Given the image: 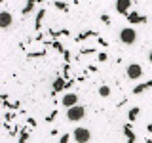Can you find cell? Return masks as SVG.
Segmentation results:
<instances>
[{
    "mask_svg": "<svg viewBox=\"0 0 152 143\" xmlns=\"http://www.w3.org/2000/svg\"><path fill=\"white\" fill-rule=\"evenodd\" d=\"M118 38H120L122 44L126 46H133L137 42V38H139V35H137V31L133 27H124L120 31V35H118Z\"/></svg>",
    "mask_w": 152,
    "mask_h": 143,
    "instance_id": "1",
    "label": "cell"
},
{
    "mask_svg": "<svg viewBox=\"0 0 152 143\" xmlns=\"http://www.w3.org/2000/svg\"><path fill=\"white\" fill-rule=\"evenodd\" d=\"M84 116H86V107H82V105H74V107L66 109V120L70 122H80Z\"/></svg>",
    "mask_w": 152,
    "mask_h": 143,
    "instance_id": "2",
    "label": "cell"
},
{
    "mask_svg": "<svg viewBox=\"0 0 152 143\" xmlns=\"http://www.w3.org/2000/svg\"><path fill=\"white\" fill-rule=\"evenodd\" d=\"M72 137H74L76 143H89L91 141V132H89V128L80 126V128H74Z\"/></svg>",
    "mask_w": 152,
    "mask_h": 143,
    "instance_id": "3",
    "label": "cell"
},
{
    "mask_svg": "<svg viewBox=\"0 0 152 143\" xmlns=\"http://www.w3.org/2000/svg\"><path fill=\"white\" fill-rule=\"evenodd\" d=\"M126 76L129 80H139L141 76H142V67L139 63H129V65H127V69H126Z\"/></svg>",
    "mask_w": 152,
    "mask_h": 143,
    "instance_id": "4",
    "label": "cell"
},
{
    "mask_svg": "<svg viewBox=\"0 0 152 143\" xmlns=\"http://www.w3.org/2000/svg\"><path fill=\"white\" fill-rule=\"evenodd\" d=\"M78 94H74V92H69V94H65L63 97H61V105H63L65 109H70V107H74V105H78Z\"/></svg>",
    "mask_w": 152,
    "mask_h": 143,
    "instance_id": "5",
    "label": "cell"
},
{
    "mask_svg": "<svg viewBox=\"0 0 152 143\" xmlns=\"http://www.w3.org/2000/svg\"><path fill=\"white\" fill-rule=\"evenodd\" d=\"M116 12L120 15H127L131 12V0H116Z\"/></svg>",
    "mask_w": 152,
    "mask_h": 143,
    "instance_id": "6",
    "label": "cell"
},
{
    "mask_svg": "<svg viewBox=\"0 0 152 143\" xmlns=\"http://www.w3.org/2000/svg\"><path fill=\"white\" fill-rule=\"evenodd\" d=\"M12 23H13V15L8 12V10L0 12V29H10Z\"/></svg>",
    "mask_w": 152,
    "mask_h": 143,
    "instance_id": "7",
    "label": "cell"
},
{
    "mask_svg": "<svg viewBox=\"0 0 152 143\" xmlns=\"http://www.w3.org/2000/svg\"><path fill=\"white\" fill-rule=\"evenodd\" d=\"M126 17H127V23H131V25H137V23H145L146 21V17L141 15V13H137V12H129Z\"/></svg>",
    "mask_w": 152,
    "mask_h": 143,
    "instance_id": "8",
    "label": "cell"
},
{
    "mask_svg": "<svg viewBox=\"0 0 152 143\" xmlns=\"http://www.w3.org/2000/svg\"><path fill=\"white\" fill-rule=\"evenodd\" d=\"M66 84H69V82H65V78H63V76H57V78H55V82H53V92L57 94L59 90H63Z\"/></svg>",
    "mask_w": 152,
    "mask_h": 143,
    "instance_id": "9",
    "label": "cell"
},
{
    "mask_svg": "<svg viewBox=\"0 0 152 143\" xmlns=\"http://www.w3.org/2000/svg\"><path fill=\"white\" fill-rule=\"evenodd\" d=\"M148 88H152V80H148V82H145V84H137L135 88H133V94H142Z\"/></svg>",
    "mask_w": 152,
    "mask_h": 143,
    "instance_id": "10",
    "label": "cell"
},
{
    "mask_svg": "<svg viewBox=\"0 0 152 143\" xmlns=\"http://www.w3.org/2000/svg\"><path fill=\"white\" fill-rule=\"evenodd\" d=\"M139 113H141V109H139V107H131V109H129V113H127V118H129V122H135V120H137V116H139Z\"/></svg>",
    "mask_w": 152,
    "mask_h": 143,
    "instance_id": "11",
    "label": "cell"
},
{
    "mask_svg": "<svg viewBox=\"0 0 152 143\" xmlns=\"http://www.w3.org/2000/svg\"><path fill=\"white\" fill-rule=\"evenodd\" d=\"M99 95H101V97H108V95H110V88H108V86H101V88H99Z\"/></svg>",
    "mask_w": 152,
    "mask_h": 143,
    "instance_id": "12",
    "label": "cell"
},
{
    "mask_svg": "<svg viewBox=\"0 0 152 143\" xmlns=\"http://www.w3.org/2000/svg\"><path fill=\"white\" fill-rule=\"evenodd\" d=\"M55 8L61 10V12H69V4H66V2H61V0H57V2H55Z\"/></svg>",
    "mask_w": 152,
    "mask_h": 143,
    "instance_id": "13",
    "label": "cell"
},
{
    "mask_svg": "<svg viewBox=\"0 0 152 143\" xmlns=\"http://www.w3.org/2000/svg\"><path fill=\"white\" fill-rule=\"evenodd\" d=\"M44 15H46V12H44V10H40V12H38V15H36V29L42 27V19H44Z\"/></svg>",
    "mask_w": 152,
    "mask_h": 143,
    "instance_id": "14",
    "label": "cell"
},
{
    "mask_svg": "<svg viewBox=\"0 0 152 143\" xmlns=\"http://www.w3.org/2000/svg\"><path fill=\"white\" fill-rule=\"evenodd\" d=\"M32 10H34V2H28L25 8H23V15H27L28 12H32Z\"/></svg>",
    "mask_w": 152,
    "mask_h": 143,
    "instance_id": "15",
    "label": "cell"
},
{
    "mask_svg": "<svg viewBox=\"0 0 152 143\" xmlns=\"http://www.w3.org/2000/svg\"><path fill=\"white\" fill-rule=\"evenodd\" d=\"M101 21L104 23V25H110V15H107V13H103V15H101Z\"/></svg>",
    "mask_w": 152,
    "mask_h": 143,
    "instance_id": "16",
    "label": "cell"
},
{
    "mask_svg": "<svg viewBox=\"0 0 152 143\" xmlns=\"http://www.w3.org/2000/svg\"><path fill=\"white\" fill-rule=\"evenodd\" d=\"M69 139H70L69 133H63V136H61V139H59V143H69Z\"/></svg>",
    "mask_w": 152,
    "mask_h": 143,
    "instance_id": "17",
    "label": "cell"
},
{
    "mask_svg": "<svg viewBox=\"0 0 152 143\" xmlns=\"http://www.w3.org/2000/svg\"><path fill=\"white\" fill-rule=\"evenodd\" d=\"M93 48H86V50H82V55H89V54H93Z\"/></svg>",
    "mask_w": 152,
    "mask_h": 143,
    "instance_id": "18",
    "label": "cell"
},
{
    "mask_svg": "<svg viewBox=\"0 0 152 143\" xmlns=\"http://www.w3.org/2000/svg\"><path fill=\"white\" fill-rule=\"evenodd\" d=\"M107 59H108L107 52H101V54H99V61H107Z\"/></svg>",
    "mask_w": 152,
    "mask_h": 143,
    "instance_id": "19",
    "label": "cell"
},
{
    "mask_svg": "<svg viewBox=\"0 0 152 143\" xmlns=\"http://www.w3.org/2000/svg\"><path fill=\"white\" fill-rule=\"evenodd\" d=\"M55 116H57V111H51V114H50V116L46 118V120H48V122H51V120H53Z\"/></svg>",
    "mask_w": 152,
    "mask_h": 143,
    "instance_id": "20",
    "label": "cell"
},
{
    "mask_svg": "<svg viewBox=\"0 0 152 143\" xmlns=\"http://www.w3.org/2000/svg\"><path fill=\"white\" fill-rule=\"evenodd\" d=\"M27 141V133H23V136H21V139H19V143H25Z\"/></svg>",
    "mask_w": 152,
    "mask_h": 143,
    "instance_id": "21",
    "label": "cell"
},
{
    "mask_svg": "<svg viewBox=\"0 0 152 143\" xmlns=\"http://www.w3.org/2000/svg\"><path fill=\"white\" fill-rule=\"evenodd\" d=\"M146 130H148V132H150V133H152V122H150V124H148V126H146Z\"/></svg>",
    "mask_w": 152,
    "mask_h": 143,
    "instance_id": "22",
    "label": "cell"
},
{
    "mask_svg": "<svg viewBox=\"0 0 152 143\" xmlns=\"http://www.w3.org/2000/svg\"><path fill=\"white\" fill-rule=\"evenodd\" d=\"M148 61H150V63H152V50L148 52Z\"/></svg>",
    "mask_w": 152,
    "mask_h": 143,
    "instance_id": "23",
    "label": "cell"
},
{
    "mask_svg": "<svg viewBox=\"0 0 152 143\" xmlns=\"http://www.w3.org/2000/svg\"><path fill=\"white\" fill-rule=\"evenodd\" d=\"M145 143H152V139H146V141H145Z\"/></svg>",
    "mask_w": 152,
    "mask_h": 143,
    "instance_id": "24",
    "label": "cell"
}]
</instances>
